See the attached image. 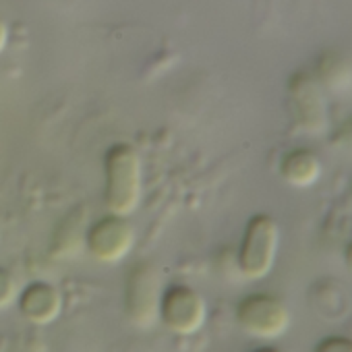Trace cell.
Listing matches in <instances>:
<instances>
[{
	"instance_id": "cell-3",
	"label": "cell",
	"mask_w": 352,
	"mask_h": 352,
	"mask_svg": "<svg viewBox=\"0 0 352 352\" xmlns=\"http://www.w3.org/2000/svg\"><path fill=\"white\" fill-rule=\"evenodd\" d=\"M236 325L253 338L276 340L290 325V311L286 302L267 292H255L239 300L234 309Z\"/></svg>"
},
{
	"instance_id": "cell-9",
	"label": "cell",
	"mask_w": 352,
	"mask_h": 352,
	"mask_svg": "<svg viewBox=\"0 0 352 352\" xmlns=\"http://www.w3.org/2000/svg\"><path fill=\"white\" fill-rule=\"evenodd\" d=\"M278 172L286 185L305 189L317 183V179L321 176V160L313 149L296 147L282 155Z\"/></svg>"
},
{
	"instance_id": "cell-8",
	"label": "cell",
	"mask_w": 352,
	"mask_h": 352,
	"mask_svg": "<svg viewBox=\"0 0 352 352\" xmlns=\"http://www.w3.org/2000/svg\"><path fill=\"white\" fill-rule=\"evenodd\" d=\"M15 302L25 321H30L32 325H48L60 315L65 296L60 288L52 282L36 280L19 290Z\"/></svg>"
},
{
	"instance_id": "cell-12",
	"label": "cell",
	"mask_w": 352,
	"mask_h": 352,
	"mask_svg": "<svg viewBox=\"0 0 352 352\" xmlns=\"http://www.w3.org/2000/svg\"><path fill=\"white\" fill-rule=\"evenodd\" d=\"M331 143L344 151H352V118L344 120L331 135Z\"/></svg>"
},
{
	"instance_id": "cell-7",
	"label": "cell",
	"mask_w": 352,
	"mask_h": 352,
	"mask_svg": "<svg viewBox=\"0 0 352 352\" xmlns=\"http://www.w3.org/2000/svg\"><path fill=\"white\" fill-rule=\"evenodd\" d=\"M288 106L294 124L302 133H321L327 126V102L323 85L309 73H296L288 81Z\"/></svg>"
},
{
	"instance_id": "cell-6",
	"label": "cell",
	"mask_w": 352,
	"mask_h": 352,
	"mask_svg": "<svg viewBox=\"0 0 352 352\" xmlns=\"http://www.w3.org/2000/svg\"><path fill=\"white\" fill-rule=\"evenodd\" d=\"M83 243L91 259L114 265L131 253L135 245V230L126 216L108 212L91 226H87Z\"/></svg>"
},
{
	"instance_id": "cell-5",
	"label": "cell",
	"mask_w": 352,
	"mask_h": 352,
	"mask_svg": "<svg viewBox=\"0 0 352 352\" xmlns=\"http://www.w3.org/2000/svg\"><path fill=\"white\" fill-rule=\"evenodd\" d=\"M162 274L151 261L133 265L124 286V313L137 327H149L157 321L162 298Z\"/></svg>"
},
{
	"instance_id": "cell-13",
	"label": "cell",
	"mask_w": 352,
	"mask_h": 352,
	"mask_svg": "<svg viewBox=\"0 0 352 352\" xmlns=\"http://www.w3.org/2000/svg\"><path fill=\"white\" fill-rule=\"evenodd\" d=\"M319 352H352V340L350 338H342V336H331L325 338L317 344Z\"/></svg>"
},
{
	"instance_id": "cell-15",
	"label": "cell",
	"mask_w": 352,
	"mask_h": 352,
	"mask_svg": "<svg viewBox=\"0 0 352 352\" xmlns=\"http://www.w3.org/2000/svg\"><path fill=\"white\" fill-rule=\"evenodd\" d=\"M344 263H346L348 272L352 274V243H348L346 249H344Z\"/></svg>"
},
{
	"instance_id": "cell-4",
	"label": "cell",
	"mask_w": 352,
	"mask_h": 352,
	"mask_svg": "<svg viewBox=\"0 0 352 352\" xmlns=\"http://www.w3.org/2000/svg\"><path fill=\"white\" fill-rule=\"evenodd\" d=\"M157 319L176 336L197 333L208 319V302L199 290L187 284H174L164 288L160 298Z\"/></svg>"
},
{
	"instance_id": "cell-1",
	"label": "cell",
	"mask_w": 352,
	"mask_h": 352,
	"mask_svg": "<svg viewBox=\"0 0 352 352\" xmlns=\"http://www.w3.org/2000/svg\"><path fill=\"white\" fill-rule=\"evenodd\" d=\"M143 195V164L131 143H114L104 153V206L110 214L131 216Z\"/></svg>"
},
{
	"instance_id": "cell-14",
	"label": "cell",
	"mask_w": 352,
	"mask_h": 352,
	"mask_svg": "<svg viewBox=\"0 0 352 352\" xmlns=\"http://www.w3.org/2000/svg\"><path fill=\"white\" fill-rule=\"evenodd\" d=\"M7 44H9V25L3 17H0V54H3Z\"/></svg>"
},
{
	"instance_id": "cell-10",
	"label": "cell",
	"mask_w": 352,
	"mask_h": 352,
	"mask_svg": "<svg viewBox=\"0 0 352 352\" xmlns=\"http://www.w3.org/2000/svg\"><path fill=\"white\" fill-rule=\"evenodd\" d=\"M313 305L321 319L325 321H340L350 313V296L342 284L336 280H321L313 290Z\"/></svg>"
},
{
	"instance_id": "cell-11",
	"label": "cell",
	"mask_w": 352,
	"mask_h": 352,
	"mask_svg": "<svg viewBox=\"0 0 352 352\" xmlns=\"http://www.w3.org/2000/svg\"><path fill=\"white\" fill-rule=\"evenodd\" d=\"M17 294H19V282L15 274L0 265V311L9 309L17 300Z\"/></svg>"
},
{
	"instance_id": "cell-2",
	"label": "cell",
	"mask_w": 352,
	"mask_h": 352,
	"mask_svg": "<svg viewBox=\"0 0 352 352\" xmlns=\"http://www.w3.org/2000/svg\"><path fill=\"white\" fill-rule=\"evenodd\" d=\"M280 247V226L267 214L253 216L243 232L236 265L243 278L261 280L265 278L276 261Z\"/></svg>"
}]
</instances>
